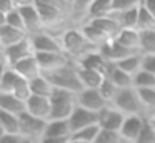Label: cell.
Instances as JSON below:
<instances>
[{
    "instance_id": "cell-1",
    "label": "cell",
    "mask_w": 155,
    "mask_h": 143,
    "mask_svg": "<svg viewBox=\"0 0 155 143\" xmlns=\"http://www.w3.org/2000/svg\"><path fill=\"white\" fill-rule=\"evenodd\" d=\"M60 40H62V47L64 52L72 58V62H78L82 57H85L87 53L98 50L95 45H92L87 40V37L84 35V32L78 28H65L60 33Z\"/></svg>"
},
{
    "instance_id": "cell-2",
    "label": "cell",
    "mask_w": 155,
    "mask_h": 143,
    "mask_svg": "<svg viewBox=\"0 0 155 143\" xmlns=\"http://www.w3.org/2000/svg\"><path fill=\"white\" fill-rule=\"evenodd\" d=\"M45 76L48 78V82L52 83V86L57 90H65V92H72L77 95L78 92L84 90L80 83V78H78V73H77V65L70 63V65L64 67L60 70H55L52 73H44Z\"/></svg>"
},
{
    "instance_id": "cell-3",
    "label": "cell",
    "mask_w": 155,
    "mask_h": 143,
    "mask_svg": "<svg viewBox=\"0 0 155 143\" xmlns=\"http://www.w3.org/2000/svg\"><path fill=\"white\" fill-rule=\"evenodd\" d=\"M112 105L117 110H120L125 116H147L143 103L140 100V95H138V92L134 86L132 88L118 90V93L114 98Z\"/></svg>"
},
{
    "instance_id": "cell-4",
    "label": "cell",
    "mask_w": 155,
    "mask_h": 143,
    "mask_svg": "<svg viewBox=\"0 0 155 143\" xmlns=\"http://www.w3.org/2000/svg\"><path fill=\"white\" fill-rule=\"evenodd\" d=\"M50 120H68L77 108V95L65 90H54L50 96Z\"/></svg>"
},
{
    "instance_id": "cell-5",
    "label": "cell",
    "mask_w": 155,
    "mask_h": 143,
    "mask_svg": "<svg viewBox=\"0 0 155 143\" xmlns=\"http://www.w3.org/2000/svg\"><path fill=\"white\" fill-rule=\"evenodd\" d=\"M34 55H35V50H34V45H32V40H30V37H27L25 40H22V42H18L4 50V62L8 68H12L18 62L28 58V57H34Z\"/></svg>"
},
{
    "instance_id": "cell-6",
    "label": "cell",
    "mask_w": 155,
    "mask_h": 143,
    "mask_svg": "<svg viewBox=\"0 0 155 143\" xmlns=\"http://www.w3.org/2000/svg\"><path fill=\"white\" fill-rule=\"evenodd\" d=\"M32 45H34L35 53H47V52H54V53H65L64 47H62V40L60 37L57 38V35L47 32L37 33V35H32Z\"/></svg>"
},
{
    "instance_id": "cell-7",
    "label": "cell",
    "mask_w": 155,
    "mask_h": 143,
    "mask_svg": "<svg viewBox=\"0 0 155 143\" xmlns=\"http://www.w3.org/2000/svg\"><path fill=\"white\" fill-rule=\"evenodd\" d=\"M35 58L38 62V67H40L42 73H52L55 70H60L64 67L74 63L67 53H54V52L35 53Z\"/></svg>"
},
{
    "instance_id": "cell-8",
    "label": "cell",
    "mask_w": 155,
    "mask_h": 143,
    "mask_svg": "<svg viewBox=\"0 0 155 143\" xmlns=\"http://www.w3.org/2000/svg\"><path fill=\"white\" fill-rule=\"evenodd\" d=\"M45 128H47L45 120L35 118V116L28 115V113H22L20 115V136L42 140L45 135Z\"/></svg>"
},
{
    "instance_id": "cell-9",
    "label": "cell",
    "mask_w": 155,
    "mask_h": 143,
    "mask_svg": "<svg viewBox=\"0 0 155 143\" xmlns=\"http://www.w3.org/2000/svg\"><path fill=\"white\" fill-rule=\"evenodd\" d=\"M77 105L82 106L85 110H90V112L100 113L105 106H108L110 103L105 102V98L100 95L98 90L94 88H84L82 92L77 93Z\"/></svg>"
},
{
    "instance_id": "cell-10",
    "label": "cell",
    "mask_w": 155,
    "mask_h": 143,
    "mask_svg": "<svg viewBox=\"0 0 155 143\" xmlns=\"http://www.w3.org/2000/svg\"><path fill=\"white\" fill-rule=\"evenodd\" d=\"M125 118L127 116L120 110H117L114 105H108L98 113V126L102 130H108V132H120Z\"/></svg>"
},
{
    "instance_id": "cell-11",
    "label": "cell",
    "mask_w": 155,
    "mask_h": 143,
    "mask_svg": "<svg viewBox=\"0 0 155 143\" xmlns=\"http://www.w3.org/2000/svg\"><path fill=\"white\" fill-rule=\"evenodd\" d=\"M145 125H147V116H127L118 133L127 143H135L142 135Z\"/></svg>"
},
{
    "instance_id": "cell-12",
    "label": "cell",
    "mask_w": 155,
    "mask_h": 143,
    "mask_svg": "<svg viewBox=\"0 0 155 143\" xmlns=\"http://www.w3.org/2000/svg\"><path fill=\"white\" fill-rule=\"evenodd\" d=\"M50 112H52V105H50V98H47V96L32 95L25 102V113L35 116V118L48 122L50 120Z\"/></svg>"
},
{
    "instance_id": "cell-13",
    "label": "cell",
    "mask_w": 155,
    "mask_h": 143,
    "mask_svg": "<svg viewBox=\"0 0 155 143\" xmlns=\"http://www.w3.org/2000/svg\"><path fill=\"white\" fill-rule=\"evenodd\" d=\"M22 13V18H24V25H25V32H27L28 37L37 35V33L47 32L44 22H42V17L38 13L37 7H24V8H18Z\"/></svg>"
},
{
    "instance_id": "cell-14",
    "label": "cell",
    "mask_w": 155,
    "mask_h": 143,
    "mask_svg": "<svg viewBox=\"0 0 155 143\" xmlns=\"http://www.w3.org/2000/svg\"><path fill=\"white\" fill-rule=\"evenodd\" d=\"M68 123H70L72 135H74L75 132H78L82 128H87V126H92V125H98V113L85 110V108L77 105V108L74 110L72 116L68 118Z\"/></svg>"
},
{
    "instance_id": "cell-15",
    "label": "cell",
    "mask_w": 155,
    "mask_h": 143,
    "mask_svg": "<svg viewBox=\"0 0 155 143\" xmlns=\"http://www.w3.org/2000/svg\"><path fill=\"white\" fill-rule=\"evenodd\" d=\"M98 52H100V55L105 58L107 63H118L125 57L132 55V53H137V52H130L125 47H122L117 40H108V42H105L102 47H98Z\"/></svg>"
},
{
    "instance_id": "cell-16",
    "label": "cell",
    "mask_w": 155,
    "mask_h": 143,
    "mask_svg": "<svg viewBox=\"0 0 155 143\" xmlns=\"http://www.w3.org/2000/svg\"><path fill=\"white\" fill-rule=\"evenodd\" d=\"M12 68H14L22 78L28 80V82H32L34 78H37V76L42 75V70H40V67H38V62H37V58H35V55L18 62L17 65L12 67Z\"/></svg>"
},
{
    "instance_id": "cell-17",
    "label": "cell",
    "mask_w": 155,
    "mask_h": 143,
    "mask_svg": "<svg viewBox=\"0 0 155 143\" xmlns=\"http://www.w3.org/2000/svg\"><path fill=\"white\" fill-rule=\"evenodd\" d=\"M114 40H117L122 47L130 52L140 53V32L137 28H122Z\"/></svg>"
},
{
    "instance_id": "cell-18",
    "label": "cell",
    "mask_w": 155,
    "mask_h": 143,
    "mask_svg": "<svg viewBox=\"0 0 155 143\" xmlns=\"http://www.w3.org/2000/svg\"><path fill=\"white\" fill-rule=\"evenodd\" d=\"M105 76L117 86L118 90L122 88H132V76L128 73H125L122 68H118L115 63H108L105 68Z\"/></svg>"
},
{
    "instance_id": "cell-19",
    "label": "cell",
    "mask_w": 155,
    "mask_h": 143,
    "mask_svg": "<svg viewBox=\"0 0 155 143\" xmlns=\"http://www.w3.org/2000/svg\"><path fill=\"white\" fill-rule=\"evenodd\" d=\"M112 13H114V0H94L87 10L85 22L104 18V17H110Z\"/></svg>"
},
{
    "instance_id": "cell-20",
    "label": "cell",
    "mask_w": 155,
    "mask_h": 143,
    "mask_svg": "<svg viewBox=\"0 0 155 143\" xmlns=\"http://www.w3.org/2000/svg\"><path fill=\"white\" fill-rule=\"evenodd\" d=\"M44 136H48V138H72V128L68 120H48Z\"/></svg>"
},
{
    "instance_id": "cell-21",
    "label": "cell",
    "mask_w": 155,
    "mask_h": 143,
    "mask_svg": "<svg viewBox=\"0 0 155 143\" xmlns=\"http://www.w3.org/2000/svg\"><path fill=\"white\" fill-rule=\"evenodd\" d=\"M75 65L82 67V68L95 70V72H100V73L105 75V68H107L108 63L105 62V58L100 55V52L95 50V52H90V53H87L85 57H82L78 62H75Z\"/></svg>"
},
{
    "instance_id": "cell-22",
    "label": "cell",
    "mask_w": 155,
    "mask_h": 143,
    "mask_svg": "<svg viewBox=\"0 0 155 143\" xmlns=\"http://www.w3.org/2000/svg\"><path fill=\"white\" fill-rule=\"evenodd\" d=\"M88 22H90L94 27H97L108 40H114L115 37L118 35V32L122 30L120 25L117 23V20H115L112 15L110 17H104V18H97V20H88Z\"/></svg>"
},
{
    "instance_id": "cell-23",
    "label": "cell",
    "mask_w": 155,
    "mask_h": 143,
    "mask_svg": "<svg viewBox=\"0 0 155 143\" xmlns=\"http://www.w3.org/2000/svg\"><path fill=\"white\" fill-rule=\"evenodd\" d=\"M77 73H78V78H80V83L84 88L97 90L105 78L104 73L95 72V70H88V68H82V67H77Z\"/></svg>"
},
{
    "instance_id": "cell-24",
    "label": "cell",
    "mask_w": 155,
    "mask_h": 143,
    "mask_svg": "<svg viewBox=\"0 0 155 143\" xmlns=\"http://www.w3.org/2000/svg\"><path fill=\"white\" fill-rule=\"evenodd\" d=\"M0 110L20 116L22 113H25V103L14 93H0Z\"/></svg>"
},
{
    "instance_id": "cell-25",
    "label": "cell",
    "mask_w": 155,
    "mask_h": 143,
    "mask_svg": "<svg viewBox=\"0 0 155 143\" xmlns=\"http://www.w3.org/2000/svg\"><path fill=\"white\" fill-rule=\"evenodd\" d=\"M27 37L28 35L24 30L14 28L10 25H5L4 28H0V42L4 45V50L12 47V45H15V43H18V42H22V40H25Z\"/></svg>"
},
{
    "instance_id": "cell-26",
    "label": "cell",
    "mask_w": 155,
    "mask_h": 143,
    "mask_svg": "<svg viewBox=\"0 0 155 143\" xmlns=\"http://www.w3.org/2000/svg\"><path fill=\"white\" fill-rule=\"evenodd\" d=\"M142 62H143V55H142V53H132V55L125 57L124 60H120V62L115 63V65H117L118 68H122L125 73H128L130 76H134L137 72L142 70Z\"/></svg>"
},
{
    "instance_id": "cell-27",
    "label": "cell",
    "mask_w": 155,
    "mask_h": 143,
    "mask_svg": "<svg viewBox=\"0 0 155 143\" xmlns=\"http://www.w3.org/2000/svg\"><path fill=\"white\" fill-rule=\"evenodd\" d=\"M54 90H55V88L52 86V83L48 82V78L44 75V73L30 82V92H32V95L47 96V98H50L52 93H54Z\"/></svg>"
},
{
    "instance_id": "cell-28",
    "label": "cell",
    "mask_w": 155,
    "mask_h": 143,
    "mask_svg": "<svg viewBox=\"0 0 155 143\" xmlns=\"http://www.w3.org/2000/svg\"><path fill=\"white\" fill-rule=\"evenodd\" d=\"M80 30L84 32V35L87 37V40L92 43V45H95L98 48V47H102L105 42H108V38L104 35V33L100 32V30L97 28V27H94L90 22H84V25L80 27Z\"/></svg>"
},
{
    "instance_id": "cell-29",
    "label": "cell",
    "mask_w": 155,
    "mask_h": 143,
    "mask_svg": "<svg viewBox=\"0 0 155 143\" xmlns=\"http://www.w3.org/2000/svg\"><path fill=\"white\" fill-rule=\"evenodd\" d=\"M142 7V5H140ZM138 7V8H140ZM138 8L135 10H127V12H117L112 13L120 28H137V20H138Z\"/></svg>"
},
{
    "instance_id": "cell-30",
    "label": "cell",
    "mask_w": 155,
    "mask_h": 143,
    "mask_svg": "<svg viewBox=\"0 0 155 143\" xmlns=\"http://www.w3.org/2000/svg\"><path fill=\"white\" fill-rule=\"evenodd\" d=\"M132 85L135 90H148L155 88V75H152L150 72L142 68L140 72H137L132 76Z\"/></svg>"
},
{
    "instance_id": "cell-31",
    "label": "cell",
    "mask_w": 155,
    "mask_h": 143,
    "mask_svg": "<svg viewBox=\"0 0 155 143\" xmlns=\"http://www.w3.org/2000/svg\"><path fill=\"white\" fill-rule=\"evenodd\" d=\"M0 123L4 126L5 133H14V135H20V116L14 115L0 110Z\"/></svg>"
},
{
    "instance_id": "cell-32",
    "label": "cell",
    "mask_w": 155,
    "mask_h": 143,
    "mask_svg": "<svg viewBox=\"0 0 155 143\" xmlns=\"http://www.w3.org/2000/svg\"><path fill=\"white\" fill-rule=\"evenodd\" d=\"M140 53L142 55H155V30L140 32Z\"/></svg>"
},
{
    "instance_id": "cell-33",
    "label": "cell",
    "mask_w": 155,
    "mask_h": 143,
    "mask_svg": "<svg viewBox=\"0 0 155 143\" xmlns=\"http://www.w3.org/2000/svg\"><path fill=\"white\" fill-rule=\"evenodd\" d=\"M100 126L98 125H92L87 126V128H82L78 132H75L72 135V140H77V141H84V143H95L98 133H100Z\"/></svg>"
},
{
    "instance_id": "cell-34",
    "label": "cell",
    "mask_w": 155,
    "mask_h": 143,
    "mask_svg": "<svg viewBox=\"0 0 155 143\" xmlns=\"http://www.w3.org/2000/svg\"><path fill=\"white\" fill-rule=\"evenodd\" d=\"M137 30L145 32V30H155V17L145 8L143 5L138 8V20H137Z\"/></svg>"
},
{
    "instance_id": "cell-35",
    "label": "cell",
    "mask_w": 155,
    "mask_h": 143,
    "mask_svg": "<svg viewBox=\"0 0 155 143\" xmlns=\"http://www.w3.org/2000/svg\"><path fill=\"white\" fill-rule=\"evenodd\" d=\"M140 100L143 103L145 113H147V118L152 116L155 113V88H148V90H137Z\"/></svg>"
},
{
    "instance_id": "cell-36",
    "label": "cell",
    "mask_w": 155,
    "mask_h": 143,
    "mask_svg": "<svg viewBox=\"0 0 155 143\" xmlns=\"http://www.w3.org/2000/svg\"><path fill=\"white\" fill-rule=\"evenodd\" d=\"M17 80H18V73L14 68L7 67V70L4 73V78H2V83H0V93H12Z\"/></svg>"
},
{
    "instance_id": "cell-37",
    "label": "cell",
    "mask_w": 155,
    "mask_h": 143,
    "mask_svg": "<svg viewBox=\"0 0 155 143\" xmlns=\"http://www.w3.org/2000/svg\"><path fill=\"white\" fill-rule=\"evenodd\" d=\"M12 93H14L18 100H22V102L25 103L32 96L30 82H28V80H25V78H22V76L18 75V80H17V83H15V88H14V92H12Z\"/></svg>"
},
{
    "instance_id": "cell-38",
    "label": "cell",
    "mask_w": 155,
    "mask_h": 143,
    "mask_svg": "<svg viewBox=\"0 0 155 143\" xmlns=\"http://www.w3.org/2000/svg\"><path fill=\"white\" fill-rule=\"evenodd\" d=\"M92 2H94V0H74V5H72V18L85 22L87 10H88V7H90Z\"/></svg>"
},
{
    "instance_id": "cell-39",
    "label": "cell",
    "mask_w": 155,
    "mask_h": 143,
    "mask_svg": "<svg viewBox=\"0 0 155 143\" xmlns=\"http://www.w3.org/2000/svg\"><path fill=\"white\" fill-rule=\"evenodd\" d=\"M97 90L100 92V95L105 98V102L110 103V105H112V102H114V98L117 96V93H118V88L107 78V76L104 78V82L100 83V86H98Z\"/></svg>"
},
{
    "instance_id": "cell-40",
    "label": "cell",
    "mask_w": 155,
    "mask_h": 143,
    "mask_svg": "<svg viewBox=\"0 0 155 143\" xmlns=\"http://www.w3.org/2000/svg\"><path fill=\"white\" fill-rule=\"evenodd\" d=\"M95 143H127L118 132H108V130H100Z\"/></svg>"
},
{
    "instance_id": "cell-41",
    "label": "cell",
    "mask_w": 155,
    "mask_h": 143,
    "mask_svg": "<svg viewBox=\"0 0 155 143\" xmlns=\"http://www.w3.org/2000/svg\"><path fill=\"white\" fill-rule=\"evenodd\" d=\"M143 3V0H114V13L135 10Z\"/></svg>"
},
{
    "instance_id": "cell-42",
    "label": "cell",
    "mask_w": 155,
    "mask_h": 143,
    "mask_svg": "<svg viewBox=\"0 0 155 143\" xmlns=\"http://www.w3.org/2000/svg\"><path fill=\"white\" fill-rule=\"evenodd\" d=\"M7 25L14 27V28H18V30H24L25 32V25H24V18H22V13L18 8L12 10L10 13H7ZM27 33V32H25Z\"/></svg>"
},
{
    "instance_id": "cell-43",
    "label": "cell",
    "mask_w": 155,
    "mask_h": 143,
    "mask_svg": "<svg viewBox=\"0 0 155 143\" xmlns=\"http://www.w3.org/2000/svg\"><path fill=\"white\" fill-rule=\"evenodd\" d=\"M135 143H155V130L150 125L148 118H147V125H145L143 132H142V135L138 136V140Z\"/></svg>"
},
{
    "instance_id": "cell-44",
    "label": "cell",
    "mask_w": 155,
    "mask_h": 143,
    "mask_svg": "<svg viewBox=\"0 0 155 143\" xmlns=\"http://www.w3.org/2000/svg\"><path fill=\"white\" fill-rule=\"evenodd\" d=\"M142 68L155 75V55H145L143 62H142Z\"/></svg>"
},
{
    "instance_id": "cell-45",
    "label": "cell",
    "mask_w": 155,
    "mask_h": 143,
    "mask_svg": "<svg viewBox=\"0 0 155 143\" xmlns=\"http://www.w3.org/2000/svg\"><path fill=\"white\" fill-rule=\"evenodd\" d=\"M22 136L20 135H14V133H5L2 138H0V143H20Z\"/></svg>"
},
{
    "instance_id": "cell-46",
    "label": "cell",
    "mask_w": 155,
    "mask_h": 143,
    "mask_svg": "<svg viewBox=\"0 0 155 143\" xmlns=\"http://www.w3.org/2000/svg\"><path fill=\"white\" fill-rule=\"evenodd\" d=\"M12 10H15L14 0H0V12H4V13H10Z\"/></svg>"
},
{
    "instance_id": "cell-47",
    "label": "cell",
    "mask_w": 155,
    "mask_h": 143,
    "mask_svg": "<svg viewBox=\"0 0 155 143\" xmlns=\"http://www.w3.org/2000/svg\"><path fill=\"white\" fill-rule=\"evenodd\" d=\"M37 0H14V5L15 8H24V7H32L35 5Z\"/></svg>"
},
{
    "instance_id": "cell-48",
    "label": "cell",
    "mask_w": 155,
    "mask_h": 143,
    "mask_svg": "<svg viewBox=\"0 0 155 143\" xmlns=\"http://www.w3.org/2000/svg\"><path fill=\"white\" fill-rule=\"evenodd\" d=\"M72 138H48V136H44L40 140V143H70Z\"/></svg>"
},
{
    "instance_id": "cell-49",
    "label": "cell",
    "mask_w": 155,
    "mask_h": 143,
    "mask_svg": "<svg viewBox=\"0 0 155 143\" xmlns=\"http://www.w3.org/2000/svg\"><path fill=\"white\" fill-rule=\"evenodd\" d=\"M142 5H143L145 8H147L148 12L155 17V0H143V3H142Z\"/></svg>"
},
{
    "instance_id": "cell-50",
    "label": "cell",
    "mask_w": 155,
    "mask_h": 143,
    "mask_svg": "<svg viewBox=\"0 0 155 143\" xmlns=\"http://www.w3.org/2000/svg\"><path fill=\"white\" fill-rule=\"evenodd\" d=\"M5 25H7V13L0 12V28H4Z\"/></svg>"
},
{
    "instance_id": "cell-51",
    "label": "cell",
    "mask_w": 155,
    "mask_h": 143,
    "mask_svg": "<svg viewBox=\"0 0 155 143\" xmlns=\"http://www.w3.org/2000/svg\"><path fill=\"white\" fill-rule=\"evenodd\" d=\"M5 70H7V65H5V62L2 60V62H0V83H2V78H4Z\"/></svg>"
},
{
    "instance_id": "cell-52",
    "label": "cell",
    "mask_w": 155,
    "mask_h": 143,
    "mask_svg": "<svg viewBox=\"0 0 155 143\" xmlns=\"http://www.w3.org/2000/svg\"><path fill=\"white\" fill-rule=\"evenodd\" d=\"M20 143H40V140H34V138H25L22 136V141Z\"/></svg>"
},
{
    "instance_id": "cell-53",
    "label": "cell",
    "mask_w": 155,
    "mask_h": 143,
    "mask_svg": "<svg viewBox=\"0 0 155 143\" xmlns=\"http://www.w3.org/2000/svg\"><path fill=\"white\" fill-rule=\"evenodd\" d=\"M62 3H65L67 7H70V10H72V5H74V0H60Z\"/></svg>"
},
{
    "instance_id": "cell-54",
    "label": "cell",
    "mask_w": 155,
    "mask_h": 143,
    "mask_svg": "<svg viewBox=\"0 0 155 143\" xmlns=\"http://www.w3.org/2000/svg\"><path fill=\"white\" fill-rule=\"evenodd\" d=\"M148 122H150V125L153 126V130H155V113L152 116H148Z\"/></svg>"
},
{
    "instance_id": "cell-55",
    "label": "cell",
    "mask_w": 155,
    "mask_h": 143,
    "mask_svg": "<svg viewBox=\"0 0 155 143\" xmlns=\"http://www.w3.org/2000/svg\"><path fill=\"white\" fill-rule=\"evenodd\" d=\"M5 135V130H4V126H2V123H0V138Z\"/></svg>"
},
{
    "instance_id": "cell-56",
    "label": "cell",
    "mask_w": 155,
    "mask_h": 143,
    "mask_svg": "<svg viewBox=\"0 0 155 143\" xmlns=\"http://www.w3.org/2000/svg\"><path fill=\"white\" fill-rule=\"evenodd\" d=\"M70 143H84V141H77V140H70Z\"/></svg>"
},
{
    "instance_id": "cell-57",
    "label": "cell",
    "mask_w": 155,
    "mask_h": 143,
    "mask_svg": "<svg viewBox=\"0 0 155 143\" xmlns=\"http://www.w3.org/2000/svg\"><path fill=\"white\" fill-rule=\"evenodd\" d=\"M2 60H4V58H2V57H0V62H2Z\"/></svg>"
}]
</instances>
